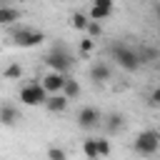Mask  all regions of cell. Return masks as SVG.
I'll list each match as a JSON object with an SVG mask.
<instances>
[{
  "label": "cell",
  "mask_w": 160,
  "mask_h": 160,
  "mask_svg": "<svg viewBox=\"0 0 160 160\" xmlns=\"http://www.w3.org/2000/svg\"><path fill=\"white\" fill-rule=\"evenodd\" d=\"M98 148H100V158H108V155H110V140L98 138Z\"/></svg>",
  "instance_id": "obj_22"
},
{
  "label": "cell",
  "mask_w": 160,
  "mask_h": 160,
  "mask_svg": "<svg viewBox=\"0 0 160 160\" xmlns=\"http://www.w3.org/2000/svg\"><path fill=\"white\" fill-rule=\"evenodd\" d=\"M82 152H85V158H90V160H98V158H100L98 138H88V140L82 142Z\"/></svg>",
  "instance_id": "obj_13"
},
{
  "label": "cell",
  "mask_w": 160,
  "mask_h": 160,
  "mask_svg": "<svg viewBox=\"0 0 160 160\" xmlns=\"http://www.w3.org/2000/svg\"><path fill=\"white\" fill-rule=\"evenodd\" d=\"M92 48H95V38L88 35V38L80 40V50H82V52H92Z\"/></svg>",
  "instance_id": "obj_20"
},
{
  "label": "cell",
  "mask_w": 160,
  "mask_h": 160,
  "mask_svg": "<svg viewBox=\"0 0 160 160\" xmlns=\"http://www.w3.org/2000/svg\"><path fill=\"white\" fill-rule=\"evenodd\" d=\"M150 105H152V108H160V85L150 92Z\"/></svg>",
  "instance_id": "obj_23"
},
{
  "label": "cell",
  "mask_w": 160,
  "mask_h": 160,
  "mask_svg": "<svg viewBox=\"0 0 160 160\" xmlns=\"http://www.w3.org/2000/svg\"><path fill=\"white\" fill-rule=\"evenodd\" d=\"M145 2H155V0H145Z\"/></svg>",
  "instance_id": "obj_26"
},
{
  "label": "cell",
  "mask_w": 160,
  "mask_h": 160,
  "mask_svg": "<svg viewBox=\"0 0 160 160\" xmlns=\"http://www.w3.org/2000/svg\"><path fill=\"white\" fill-rule=\"evenodd\" d=\"M0 120H2L5 128H12V125L20 120V112H18L12 105H2V110H0Z\"/></svg>",
  "instance_id": "obj_11"
},
{
  "label": "cell",
  "mask_w": 160,
  "mask_h": 160,
  "mask_svg": "<svg viewBox=\"0 0 160 160\" xmlns=\"http://www.w3.org/2000/svg\"><path fill=\"white\" fill-rule=\"evenodd\" d=\"M62 95H65L68 100H75V98L80 95V82L72 80V78H68V80H65V88H62Z\"/></svg>",
  "instance_id": "obj_14"
},
{
  "label": "cell",
  "mask_w": 160,
  "mask_h": 160,
  "mask_svg": "<svg viewBox=\"0 0 160 160\" xmlns=\"http://www.w3.org/2000/svg\"><path fill=\"white\" fill-rule=\"evenodd\" d=\"M98 122H100V110H98V108H92V105L80 108V112H78V125H80L82 130H92Z\"/></svg>",
  "instance_id": "obj_6"
},
{
  "label": "cell",
  "mask_w": 160,
  "mask_h": 160,
  "mask_svg": "<svg viewBox=\"0 0 160 160\" xmlns=\"http://www.w3.org/2000/svg\"><path fill=\"white\" fill-rule=\"evenodd\" d=\"M110 52H112L115 62H118L122 70H128V72H138V70H140V65H145V62H142V58H140V50H135V48H130V45H125V42L112 45V48H110Z\"/></svg>",
  "instance_id": "obj_1"
},
{
  "label": "cell",
  "mask_w": 160,
  "mask_h": 160,
  "mask_svg": "<svg viewBox=\"0 0 160 160\" xmlns=\"http://www.w3.org/2000/svg\"><path fill=\"white\" fill-rule=\"evenodd\" d=\"M90 80H95V82H108V80H110V65L102 62V60L92 62V68H90Z\"/></svg>",
  "instance_id": "obj_9"
},
{
  "label": "cell",
  "mask_w": 160,
  "mask_h": 160,
  "mask_svg": "<svg viewBox=\"0 0 160 160\" xmlns=\"http://www.w3.org/2000/svg\"><path fill=\"white\" fill-rule=\"evenodd\" d=\"M155 15L160 18V0H155Z\"/></svg>",
  "instance_id": "obj_24"
},
{
  "label": "cell",
  "mask_w": 160,
  "mask_h": 160,
  "mask_svg": "<svg viewBox=\"0 0 160 160\" xmlns=\"http://www.w3.org/2000/svg\"><path fill=\"white\" fill-rule=\"evenodd\" d=\"M118 128H122V115H118V112H115V115H110V122H108V130H110V132H115Z\"/></svg>",
  "instance_id": "obj_19"
},
{
  "label": "cell",
  "mask_w": 160,
  "mask_h": 160,
  "mask_svg": "<svg viewBox=\"0 0 160 160\" xmlns=\"http://www.w3.org/2000/svg\"><path fill=\"white\" fill-rule=\"evenodd\" d=\"M15 20H20V10L10 8V5H0V22L2 25H12Z\"/></svg>",
  "instance_id": "obj_12"
},
{
  "label": "cell",
  "mask_w": 160,
  "mask_h": 160,
  "mask_svg": "<svg viewBox=\"0 0 160 160\" xmlns=\"http://www.w3.org/2000/svg\"><path fill=\"white\" fill-rule=\"evenodd\" d=\"M0 2H2V5H8V2H10V0H0Z\"/></svg>",
  "instance_id": "obj_25"
},
{
  "label": "cell",
  "mask_w": 160,
  "mask_h": 160,
  "mask_svg": "<svg viewBox=\"0 0 160 160\" xmlns=\"http://www.w3.org/2000/svg\"><path fill=\"white\" fill-rule=\"evenodd\" d=\"M48 160H68V152L62 148H48Z\"/></svg>",
  "instance_id": "obj_17"
},
{
  "label": "cell",
  "mask_w": 160,
  "mask_h": 160,
  "mask_svg": "<svg viewBox=\"0 0 160 160\" xmlns=\"http://www.w3.org/2000/svg\"><path fill=\"white\" fill-rule=\"evenodd\" d=\"M140 58H142V62H150V60L158 58V50H152V48H142V50H140Z\"/></svg>",
  "instance_id": "obj_21"
},
{
  "label": "cell",
  "mask_w": 160,
  "mask_h": 160,
  "mask_svg": "<svg viewBox=\"0 0 160 160\" xmlns=\"http://www.w3.org/2000/svg\"><path fill=\"white\" fill-rule=\"evenodd\" d=\"M68 102H70V100H68L62 92H55V95H50V98L45 100V110H48V112H65Z\"/></svg>",
  "instance_id": "obj_10"
},
{
  "label": "cell",
  "mask_w": 160,
  "mask_h": 160,
  "mask_svg": "<svg viewBox=\"0 0 160 160\" xmlns=\"http://www.w3.org/2000/svg\"><path fill=\"white\" fill-rule=\"evenodd\" d=\"M88 35H90V38H100V35H102V22H98V20H90Z\"/></svg>",
  "instance_id": "obj_18"
},
{
  "label": "cell",
  "mask_w": 160,
  "mask_h": 160,
  "mask_svg": "<svg viewBox=\"0 0 160 160\" xmlns=\"http://www.w3.org/2000/svg\"><path fill=\"white\" fill-rule=\"evenodd\" d=\"M132 148H135V152H140L145 158L155 155L160 150V132L158 130H140L135 135V140H132Z\"/></svg>",
  "instance_id": "obj_2"
},
{
  "label": "cell",
  "mask_w": 160,
  "mask_h": 160,
  "mask_svg": "<svg viewBox=\"0 0 160 160\" xmlns=\"http://www.w3.org/2000/svg\"><path fill=\"white\" fill-rule=\"evenodd\" d=\"M72 28H75V30H88V28H90V15L75 12V15H72Z\"/></svg>",
  "instance_id": "obj_15"
},
{
  "label": "cell",
  "mask_w": 160,
  "mask_h": 160,
  "mask_svg": "<svg viewBox=\"0 0 160 160\" xmlns=\"http://www.w3.org/2000/svg\"><path fill=\"white\" fill-rule=\"evenodd\" d=\"M18 98H20V102H22V105L35 108V105H45V100L50 98V92L45 90V85H42V82H28V85H22V88H20Z\"/></svg>",
  "instance_id": "obj_3"
},
{
  "label": "cell",
  "mask_w": 160,
  "mask_h": 160,
  "mask_svg": "<svg viewBox=\"0 0 160 160\" xmlns=\"http://www.w3.org/2000/svg\"><path fill=\"white\" fill-rule=\"evenodd\" d=\"M2 75H5L8 80H15V78H20V75H22V68H20V62H12V65H8Z\"/></svg>",
  "instance_id": "obj_16"
},
{
  "label": "cell",
  "mask_w": 160,
  "mask_h": 160,
  "mask_svg": "<svg viewBox=\"0 0 160 160\" xmlns=\"http://www.w3.org/2000/svg\"><path fill=\"white\" fill-rule=\"evenodd\" d=\"M45 62L50 65V70H60V72H68V68L72 65V55L65 50V48H60V45H55L48 55H45Z\"/></svg>",
  "instance_id": "obj_4"
},
{
  "label": "cell",
  "mask_w": 160,
  "mask_h": 160,
  "mask_svg": "<svg viewBox=\"0 0 160 160\" xmlns=\"http://www.w3.org/2000/svg\"><path fill=\"white\" fill-rule=\"evenodd\" d=\"M65 80H68L65 72H60V70H50V72L42 78V85H45V90H48L50 95H55V92H62Z\"/></svg>",
  "instance_id": "obj_7"
},
{
  "label": "cell",
  "mask_w": 160,
  "mask_h": 160,
  "mask_svg": "<svg viewBox=\"0 0 160 160\" xmlns=\"http://www.w3.org/2000/svg\"><path fill=\"white\" fill-rule=\"evenodd\" d=\"M45 40V35L40 32V30H30V28H20L18 32H15V45L18 48H32V45H38V42H42Z\"/></svg>",
  "instance_id": "obj_5"
},
{
  "label": "cell",
  "mask_w": 160,
  "mask_h": 160,
  "mask_svg": "<svg viewBox=\"0 0 160 160\" xmlns=\"http://www.w3.org/2000/svg\"><path fill=\"white\" fill-rule=\"evenodd\" d=\"M112 10H115L112 0H92V8H90V20L102 22V20H108V18L112 15Z\"/></svg>",
  "instance_id": "obj_8"
}]
</instances>
